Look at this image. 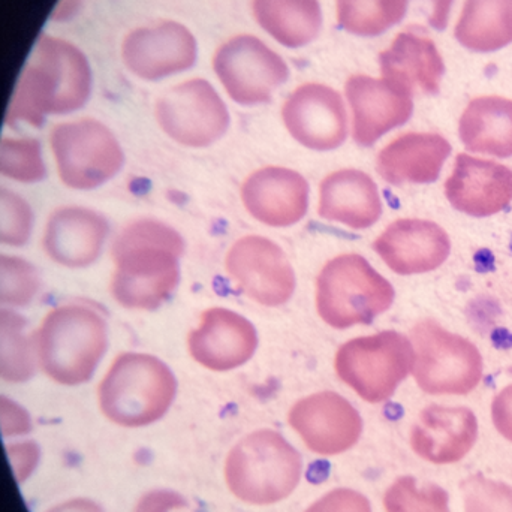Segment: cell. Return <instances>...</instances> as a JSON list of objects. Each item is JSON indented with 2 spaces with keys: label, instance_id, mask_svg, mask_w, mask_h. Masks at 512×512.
I'll return each mask as SVG.
<instances>
[{
  "label": "cell",
  "instance_id": "1",
  "mask_svg": "<svg viewBox=\"0 0 512 512\" xmlns=\"http://www.w3.org/2000/svg\"><path fill=\"white\" fill-rule=\"evenodd\" d=\"M183 252L182 236L164 222L144 219L129 224L113 245L114 300L126 309H158L179 286Z\"/></svg>",
  "mask_w": 512,
  "mask_h": 512
},
{
  "label": "cell",
  "instance_id": "2",
  "mask_svg": "<svg viewBox=\"0 0 512 512\" xmlns=\"http://www.w3.org/2000/svg\"><path fill=\"white\" fill-rule=\"evenodd\" d=\"M92 69L80 48L41 35L9 102L6 123L39 126L50 114L80 110L92 93Z\"/></svg>",
  "mask_w": 512,
  "mask_h": 512
},
{
  "label": "cell",
  "instance_id": "3",
  "mask_svg": "<svg viewBox=\"0 0 512 512\" xmlns=\"http://www.w3.org/2000/svg\"><path fill=\"white\" fill-rule=\"evenodd\" d=\"M42 370L57 384H84L107 351V322L95 306L62 304L51 310L36 334Z\"/></svg>",
  "mask_w": 512,
  "mask_h": 512
},
{
  "label": "cell",
  "instance_id": "4",
  "mask_svg": "<svg viewBox=\"0 0 512 512\" xmlns=\"http://www.w3.org/2000/svg\"><path fill=\"white\" fill-rule=\"evenodd\" d=\"M176 394V378L164 361L126 352L102 379L99 405L105 417L119 426L144 427L167 414Z\"/></svg>",
  "mask_w": 512,
  "mask_h": 512
},
{
  "label": "cell",
  "instance_id": "5",
  "mask_svg": "<svg viewBox=\"0 0 512 512\" xmlns=\"http://www.w3.org/2000/svg\"><path fill=\"white\" fill-rule=\"evenodd\" d=\"M303 475L300 453L274 430H256L228 454L225 480L240 501L273 505L297 489Z\"/></svg>",
  "mask_w": 512,
  "mask_h": 512
},
{
  "label": "cell",
  "instance_id": "6",
  "mask_svg": "<svg viewBox=\"0 0 512 512\" xmlns=\"http://www.w3.org/2000/svg\"><path fill=\"white\" fill-rule=\"evenodd\" d=\"M396 291L364 256L330 259L316 279V310L336 330L369 325L393 306Z\"/></svg>",
  "mask_w": 512,
  "mask_h": 512
},
{
  "label": "cell",
  "instance_id": "7",
  "mask_svg": "<svg viewBox=\"0 0 512 512\" xmlns=\"http://www.w3.org/2000/svg\"><path fill=\"white\" fill-rule=\"evenodd\" d=\"M412 376L430 396H468L483 381L484 360L475 343L451 333L435 319H423L411 330Z\"/></svg>",
  "mask_w": 512,
  "mask_h": 512
},
{
  "label": "cell",
  "instance_id": "8",
  "mask_svg": "<svg viewBox=\"0 0 512 512\" xmlns=\"http://www.w3.org/2000/svg\"><path fill=\"white\" fill-rule=\"evenodd\" d=\"M412 366L411 337L394 330L355 337L340 346L334 360L340 381L369 403L391 399Z\"/></svg>",
  "mask_w": 512,
  "mask_h": 512
},
{
  "label": "cell",
  "instance_id": "9",
  "mask_svg": "<svg viewBox=\"0 0 512 512\" xmlns=\"http://www.w3.org/2000/svg\"><path fill=\"white\" fill-rule=\"evenodd\" d=\"M51 150L68 188L89 191L122 170L125 155L113 132L98 120L62 123L51 131Z\"/></svg>",
  "mask_w": 512,
  "mask_h": 512
},
{
  "label": "cell",
  "instance_id": "10",
  "mask_svg": "<svg viewBox=\"0 0 512 512\" xmlns=\"http://www.w3.org/2000/svg\"><path fill=\"white\" fill-rule=\"evenodd\" d=\"M213 68L228 95L237 104H267L289 78L280 54L252 35L228 39L216 51Z\"/></svg>",
  "mask_w": 512,
  "mask_h": 512
},
{
  "label": "cell",
  "instance_id": "11",
  "mask_svg": "<svg viewBox=\"0 0 512 512\" xmlns=\"http://www.w3.org/2000/svg\"><path fill=\"white\" fill-rule=\"evenodd\" d=\"M162 131L186 147H209L230 128V113L215 87L194 78L165 92L156 104Z\"/></svg>",
  "mask_w": 512,
  "mask_h": 512
},
{
  "label": "cell",
  "instance_id": "12",
  "mask_svg": "<svg viewBox=\"0 0 512 512\" xmlns=\"http://www.w3.org/2000/svg\"><path fill=\"white\" fill-rule=\"evenodd\" d=\"M231 279L251 300L265 307H279L294 295V268L273 240L248 236L237 240L227 255Z\"/></svg>",
  "mask_w": 512,
  "mask_h": 512
},
{
  "label": "cell",
  "instance_id": "13",
  "mask_svg": "<svg viewBox=\"0 0 512 512\" xmlns=\"http://www.w3.org/2000/svg\"><path fill=\"white\" fill-rule=\"evenodd\" d=\"M289 426L306 447L319 456H339L351 450L363 435L360 412L334 391H321L298 400L288 415Z\"/></svg>",
  "mask_w": 512,
  "mask_h": 512
},
{
  "label": "cell",
  "instance_id": "14",
  "mask_svg": "<svg viewBox=\"0 0 512 512\" xmlns=\"http://www.w3.org/2000/svg\"><path fill=\"white\" fill-rule=\"evenodd\" d=\"M291 137L306 149L330 152L348 138V114L337 90L319 83L297 87L282 107Z\"/></svg>",
  "mask_w": 512,
  "mask_h": 512
},
{
  "label": "cell",
  "instance_id": "15",
  "mask_svg": "<svg viewBox=\"0 0 512 512\" xmlns=\"http://www.w3.org/2000/svg\"><path fill=\"white\" fill-rule=\"evenodd\" d=\"M352 111V138L370 147L414 114V93L387 78L352 75L345 84Z\"/></svg>",
  "mask_w": 512,
  "mask_h": 512
},
{
  "label": "cell",
  "instance_id": "16",
  "mask_svg": "<svg viewBox=\"0 0 512 512\" xmlns=\"http://www.w3.org/2000/svg\"><path fill=\"white\" fill-rule=\"evenodd\" d=\"M444 191L457 212L471 218H490L512 203V170L493 159L459 153Z\"/></svg>",
  "mask_w": 512,
  "mask_h": 512
},
{
  "label": "cell",
  "instance_id": "17",
  "mask_svg": "<svg viewBox=\"0 0 512 512\" xmlns=\"http://www.w3.org/2000/svg\"><path fill=\"white\" fill-rule=\"evenodd\" d=\"M197 51V41L188 27L164 21L129 33L123 42L122 57L132 74L155 81L191 68Z\"/></svg>",
  "mask_w": 512,
  "mask_h": 512
},
{
  "label": "cell",
  "instance_id": "18",
  "mask_svg": "<svg viewBox=\"0 0 512 512\" xmlns=\"http://www.w3.org/2000/svg\"><path fill=\"white\" fill-rule=\"evenodd\" d=\"M373 251L393 273L414 276L442 267L451 254V239L436 222L399 219L373 242Z\"/></svg>",
  "mask_w": 512,
  "mask_h": 512
},
{
  "label": "cell",
  "instance_id": "19",
  "mask_svg": "<svg viewBox=\"0 0 512 512\" xmlns=\"http://www.w3.org/2000/svg\"><path fill=\"white\" fill-rule=\"evenodd\" d=\"M480 424L466 406L430 405L420 412L411 429V447L433 465L462 462L477 444Z\"/></svg>",
  "mask_w": 512,
  "mask_h": 512
},
{
  "label": "cell",
  "instance_id": "20",
  "mask_svg": "<svg viewBox=\"0 0 512 512\" xmlns=\"http://www.w3.org/2000/svg\"><path fill=\"white\" fill-rule=\"evenodd\" d=\"M256 348L255 325L240 313L222 307L207 310L200 327L189 336L192 357L215 372L242 367L254 357Z\"/></svg>",
  "mask_w": 512,
  "mask_h": 512
},
{
  "label": "cell",
  "instance_id": "21",
  "mask_svg": "<svg viewBox=\"0 0 512 512\" xmlns=\"http://www.w3.org/2000/svg\"><path fill=\"white\" fill-rule=\"evenodd\" d=\"M242 200L249 215L261 224L292 227L309 209V185L297 171L265 167L243 183Z\"/></svg>",
  "mask_w": 512,
  "mask_h": 512
},
{
  "label": "cell",
  "instance_id": "22",
  "mask_svg": "<svg viewBox=\"0 0 512 512\" xmlns=\"http://www.w3.org/2000/svg\"><path fill=\"white\" fill-rule=\"evenodd\" d=\"M450 141L435 132H406L394 138L376 158V171L393 186L430 185L450 158Z\"/></svg>",
  "mask_w": 512,
  "mask_h": 512
},
{
  "label": "cell",
  "instance_id": "23",
  "mask_svg": "<svg viewBox=\"0 0 512 512\" xmlns=\"http://www.w3.org/2000/svg\"><path fill=\"white\" fill-rule=\"evenodd\" d=\"M107 219L84 207H63L48 219L44 251L57 264L68 268L92 265L107 240Z\"/></svg>",
  "mask_w": 512,
  "mask_h": 512
},
{
  "label": "cell",
  "instance_id": "24",
  "mask_svg": "<svg viewBox=\"0 0 512 512\" xmlns=\"http://www.w3.org/2000/svg\"><path fill=\"white\" fill-rule=\"evenodd\" d=\"M381 195L375 180L361 170L328 174L319 186L318 215L352 230H367L381 219Z\"/></svg>",
  "mask_w": 512,
  "mask_h": 512
},
{
  "label": "cell",
  "instance_id": "25",
  "mask_svg": "<svg viewBox=\"0 0 512 512\" xmlns=\"http://www.w3.org/2000/svg\"><path fill=\"white\" fill-rule=\"evenodd\" d=\"M381 77L415 93L438 95L444 80L445 62L432 39L414 30L399 33L379 54Z\"/></svg>",
  "mask_w": 512,
  "mask_h": 512
},
{
  "label": "cell",
  "instance_id": "26",
  "mask_svg": "<svg viewBox=\"0 0 512 512\" xmlns=\"http://www.w3.org/2000/svg\"><path fill=\"white\" fill-rule=\"evenodd\" d=\"M459 137L472 155L512 158V99L478 96L459 120Z\"/></svg>",
  "mask_w": 512,
  "mask_h": 512
},
{
  "label": "cell",
  "instance_id": "27",
  "mask_svg": "<svg viewBox=\"0 0 512 512\" xmlns=\"http://www.w3.org/2000/svg\"><path fill=\"white\" fill-rule=\"evenodd\" d=\"M252 8L259 26L283 47L309 45L322 29L318 0H254Z\"/></svg>",
  "mask_w": 512,
  "mask_h": 512
},
{
  "label": "cell",
  "instance_id": "28",
  "mask_svg": "<svg viewBox=\"0 0 512 512\" xmlns=\"http://www.w3.org/2000/svg\"><path fill=\"white\" fill-rule=\"evenodd\" d=\"M454 38L475 53L508 47L512 44V0H466Z\"/></svg>",
  "mask_w": 512,
  "mask_h": 512
},
{
  "label": "cell",
  "instance_id": "29",
  "mask_svg": "<svg viewBox=\"0 0 512 512\" xmlns=\"http://www.w3.org/2000/svg\"><path fill=\"white\" fill-rule=\"evenodd\" d=\"M409 0H336L340 29L361 38L384 35L408 14Z\"/></svg>",
  "mask_w": 512,
  "mask_h": 512
},
{
  "label": "cell",
  "instance_id": "30",
  "mask_svg": "<svg viewBox=\"0 0 512 512\" xmlns=\"http://www.w3.org/2000/svg\"><path fill=\"white\" fill-rule=\"evenodd\" d=\"M36 343L27 333V324L12 310H2V378L24 382L35 373Z\"/></svg>",
  "mask_w": 512,
  "mask_h": 512
},
{
  "label": "cell",
  "instance_id": "31",
  "mask_svg": "<svg viewBox=\"0 0 512 512\" xmlns=\"http://www.w3.org/2000/svg\"><path fill=\"white\" fill-rule=\"evenodd\" d=\"M385 512H451L450 495L438 484L400 477L384 495Z\"/></svg>",
  "mask_w": 512,
  "mask_h": 512
},
{
  "label": "cell",
  "instance_id": "32",
  "mask_svg": "<svg viewBox=\"0 0 512 512\" xmlns=\"http://www.w3.org/2000/svg\"><path fill=\"white\" fill-rule=\"evenodd\" d=\"M2 174L21 183H38L45 179L44 161L41 156V144L32 138H3Z\"/></svg>",
  "mask_w": 512,
  "mask_h": 512
},
{
  "label": "cell",
  "instance_id": "33",
  "mask_svg": "<svg viewBox=\"0 0 512 512\" xmlns=\"http://www.w3.org/2000/svg\"><path fill=\"white\" fill-rule=\"evenodd\" d=\"M2 303L24 307L38 294L41 279L29 262L17 256L2 255Z\"/></svg>",
  "mask_w": 512,
  "mask_h": 512
},
{
  "label": "cell",
  "instance_id": "34",
  "mask_svg": "<svg viewBox=\"0 0 512 512\" xmlns=\"http://www.w3.org/2000/svg\"><path fill=\"white\" fill-rule=\"evenodd\" d=\"M465 512H512V486L475 475L463 483Z\"/></svg>",
  "mask_w": 512,
  "mask_h": 512
},
{
  "label": "cell",
  "instance_id": "35",
  "mask_svg": "<svg viewBox=\"0 0 512 512\" xmlns=\"http://www.w3.org/2000/svg\"><path fill=\"white\" fill-rule=\"evenodd\" d=\"M33 228V212L29 204L12 191L2 189V243L23 246Z\"/></svg>",
  "mask_w": 512,
  "mask_h": 512
},
{
  "label": "cell",
  "instance_id": "36",
  "mask_svg": "<svg viewBox=\"0 0 512 512\" xmlns=\"http://www.w3.org/2000/svg\"><path fill=\"white\" fill-rule=\"evenodd\" d=\"M304 512H373L369 498L352 489L331 490Z\"/></svg>",
  "mask_w": 512,
  "mask_h": 512
},
{
  "label": "cell",
  "instance_id": "37",
  "mask_svg": "<svg viewBox=\"0 0 512 512\" xmlns=\"http://www.w3.org/2000/svg\"><path fill=\"white\" fill-rule=\"evenodd\" d=\"M492 423L496 432L512 444V384L502 388L490 408Z\"/></svg>",
  "mask_w": 512,
  "mask_h": 512
},
{
  "label": "cell",
  "instance_id": "38",
  "mask_svg": "<svg viewBox=\"0 0 512 512\" xmlns=\"http://www.w3.org/2000/svg\"><path fill=\"white\" fill-rule=\"evenodd\" d=\"M185 505V501L173 492H155L144 496L137 512H168Z\"/></svg>",
  "mask_w": 512,
  "mask_h": 512
},
{
  "label": "cell",
  "instance_id": "39",
  "mask_svg": "<svg viewBox=\"0 0 512 512\" xmlns=\"http://www.w3.org/2000/svg\"><path fill=\"white\" fill-rule=\"evenodd\" d=\"M429 2V15L427 21L436 30H445L450 21L451 9L456 0H427Z\"/></svg>",
  "mask_w": 512,
  "mask_h": 512
},
{
  "label": "cell",
  "instance_id": "40",
  "mask_svg": "<svg viewBox=\"0 0 512 512\" xmlns=\"http://www.w3.org/2000/svg\"><path fill=\"white\" fill-rule=\"evenodd\" d=\"M48 512H104L99 505L89 499H74V501L63 502L59 507H54Z\"/></svg>",
  "mask_w": 512,
  "mask_h": 512
},
{
  "label": "cell",
  "instance_id": "41",
  "mask_svg": "<svg viewBox=\"0 0 512 512\" xmlns=\"http://www.w3.org/2000/svg\"><path fill=\"white\" fill-rule=\"evenodd\" d=\"M81 5H83V0H60L51 17L59 21L71 20L75 14H78Z\"/></svg>",
  "mask_w": 512,
  "mask_h": 512
}]
</instances>
